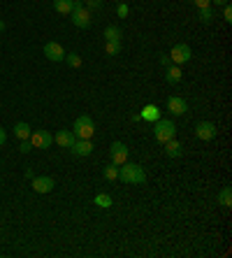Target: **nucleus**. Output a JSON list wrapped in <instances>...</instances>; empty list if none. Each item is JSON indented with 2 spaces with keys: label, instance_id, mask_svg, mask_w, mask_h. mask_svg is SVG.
Segmentation results:
<instances>
[{
  "label": "nucleus",
  "instance_id": "obj_20",
  "mask_svg": "<svg viewBox=\"0 0 232 258\" xmlns=\"http://www.w3.org/2000/svg\"><path fill=\"white\" fill-rule=\"evenodd\" d=\"M218 203L225 207V209H230L232 207V188L230 186H225L221 193H218Z\"/></svg>",
  "mask_w": 232,
  "mask_h": 258
},
{
  "label": "nucleus",
  "instance_id": "obj_15",
  "mask_svg": "<svg viewBox=\"0 0 232 258\" xmlns=\"http://www.w3.org/2000/svg\"><path fill=\"white\" fill-rule=\"evenodd\" d=\"M162 147H165V154H167L170 158H179V156L184 154V147H181V142H177L174 137H172V140H167Z\"/></svg>",
  "mask_w": 232,
  "mask_h": 258
},
{
  "label": "nucleus",
  "instance_id": "obj_7",
  "mask_svg": "<svg viewBox=\"0 0 232 258\" xmlns=\"http://www.w3.org/2000/svg\"><path fill=\"white\" fill-rule=\"evenodd\" d=\"M30 142H33V147L35 149H49L51 144H54V137H51V133L49 130H35V133H30V137H28Z\"/></svg>",
  "mask_w": 232,
  "mask_h": 258
},
{
  "label": "nucleus",
  "instance_id": "obj_12",
  "mask_svg": "<svg viewBox=\"0 0 232 258\" xmlns=\"http://www.w3.org/2000/svg\"><path fill=\"white\" fill-rule=\"evenodd\" d=\"M54 142L58 147H63V149H72V144L77 142V135L72 133V130H58L54 135Z\"/></svg>",
  "mask_w": 232,
  "mask_h": 258
},
{
  "label": "nucleus",
  "instance_id": "obj_13",
  "mask_svg": "<svg viewBox=\"0 0 232 258\" xmlns=\"http://www.w3.org/2000/svg\"><path fill=\"white\" fill-rule=\"evenodd\" d=\"M74 156H91L93 154V142L91 140H77V142L72 144V149H70Z\"/></svg>",
  "mask_w": 232,
  "mask_h": 258
},
{
  "label": "nucleus",
  "instance_id": "obj_29",
  "mask_svg": "<svg viewBox=\"0 0 232 258\" xmlns=\"http://www.w3.org/2000/svg\"><path fill=\"white\" fill-rule=\"evenodd\" d=\"M223 19L228 21V24H232V7H230V2H228V5H223Z\"/></svg>",
  "mask_w": 232,
  "mask_h": 258
},
{
  "label": "nucleus",
  "instance_id": "obj_17",
  "mask_svg": "<svg viewBox=\"0 0 232 258\" xmlns=\"http://www.w3.org/2000/svg\"><path fill=\"white\" fill-rule=\"evenodd\" d=\"M54 9L58 12V14L70 17V12L74 9V0H54Z\"/></svg>",
  "mask_w": 232,
  "mask_h": 258
},
{
  "label": "nucleus",
  "instance_id": "obj_1",
  "mask_svg": "<svg viewBox=\"0 0 232 258\" xmlns=\"http://www.w3.org/2000/svg\"><path fill=\"white\" fill-rule=\"evenodd\" d=\"M118 179L125 181V184H130V186H139V184L146 181V172H144L142 165L125 160L123 165H118Z\"/></svg>",
  "mask_w": 232,
  "mask_h": 258
},
{
  "label": "nucleus",
  "instance_id": "obj_34",
  "mask_svg": "<svg viewBox=\"0 0 232 258\" xmlns=\"http://www.w3.org/2000/svg\"><path fill=\"white\" fill-rule=\"evenodd\" d=\"M2 30H5V21L0 19V33H2Z\"/></svg>",
  "mask_w": 232,
  "mask_h": 258
},
{
  "label": "nucleus",
  "instance_id": "obj_27",
  "mask_svg": "<svg viewBox=\"0 0 232 258\" xmlns=\"http://www.w3.org/2000/svg\"><path fill=\"white\" fill-rule=\"evenodd\" d=\"M84 7H86V9H100V7H102V0H86V2H84Z\"/></svg>",
  "mask_w": 232,
  "mask_h": 258
},
{
  "label": "nucleus",
  "instance_id": "obj_3",
  "mask_svg": "<svg viewBox=\"0 0 232 258\" xmlns=\"http://www.w3.org/2000/svg\"><path fill=\"white\" fill-rule=\"evenodd\" d=\"M70 21L77 28H89L93 24V14H91V9L84 7L81 0H74V9L70 12Z\"/></svg>",
  "mask_w": 232,
  "mask_h": 258
},
{
  "label": "nucleus",
  "instance_id": "obj_11",
  "mask_svg": "<svg viewBox=\"0 0 232 258\" xmlns=\"http://www.w3.org/2000/svg\"><path fill=\"white\" fill-rule=\"evenodd\" d=\"M54 179L51 177H33V191H35V193H51V191H54Z\"/></svg>",
  "mask_w": 232,
  "mask_h": 258
},
{
  "label": "nucleus",
  "instance_id": "obj_31",
  "mask_svg": "<svg viewBox=\"0 0 232 258\" xmlns=\"http://www.w3.org/2000/svg\"><path fill=\"white\" fill-rule=\"evenodd\" d=\"M195 5H197V9H200V7H209V5H211V0H195Z\"/></svg>",
  "mask_w": 232,
  "mask_h": 258
},
{
  "label": "nucleus",
  "instance_id": "obj_19",
  "mask_svg": "<svg viewBox=\"0 0 232 258\" xmlns=\"http://www.w3.org/2000/svg\"><path fill=\"white\" fill-rule=\"evenodd\" d=\"M105 53L107 56H118L121 53V40H105Z\"/></svg>",
  "mask_w": 232,
  "mask_h": 258
},
{
  "label": "nucleus",
  "instance_id": "obj_24",
  "mask_svg": "<svg viewBox=\"0 0 232 258\" xmlns=\"http://www.w3.org/2000/svg\"><path fill=\"white\" fill-rule=\"evenodd\" d=\"M93 203L98 207H102V209H109L112 207V196H107V193H98V196L93 198Z\"/></svg>",
  "mask_w": 232,
  "mask_h": 258
},
{
  "label": "nucleus",
  "instance_id": "obj_4",
  "mask_svg": "<svg viewBox=\"0 0 232 258\" xmlns=\"http://www.w3.org/2000/svg\"><path fill=\"white\" fill-rule=\"evenodd\" d=\"M72 133L77 135V140H91L93 133H95V124H93V119L89 114L84 116H77V121L72 126Z\"/></svg>",
  "mask_w": 232,
  "mask_h": 258
},
{
  "label": "nucleus",
  "instance_id": "obj_16",
  "mask_svg": "<svg viewBox=\"0 0 232 258\" xmlns=\"http://www.w3.org/2000/svg\"><path fill=\"white\" fill-rule=\"evenodd\" d=\"M181 77H184V72H181V65H167V72H165V79H167V84H179L181 81Z\"/></svg>",
  "mask_w": 232,
  "mask_h": 258
},
{
  "label": "nucleus",
  "instance_id": "obj_18",
  "mask_svg": "<svg viewBox=\"0 0 232 258\" xmlns=\"http://www.w3.org/2000/svg\"><path fill=\"white\" fill-rule=\"evenodd\" d=\"M30 133H33V128H30L28 124H23V121H19V124L14 126V135H17L19 140H28Z\"/></svg>",
  "mask_w": 232,
  "mask_h": 258
},
{
  "label": "nucleus",
  "instance_id": "obj_10",
  "mask_svg": "<svg viewBox=\"0 0 232 258\" xmlns=\"http://www.w3.org/2000/svg\"><path fill=\"white\" fill-rule=\"evenodd\" d=\"M45 56L51 63H61L65 58V49H63L58 42H46L45 45Z\"/></svg>",
  "mask_w": 232,
  "mask_h": 258
},
{
  "label": "nucleus",
  "instance_id": "obj_30",
  "mask_svg": "<svg viewBox=\"0 0 232 258\" xmlns=\"http://www.w3.org/2000/svg\"><path fill=\"white\" fill-rule=\"evenodd\" d=\"M161 65H162V68H167V65H172L170 56H165V53H162V56H161Z\"/></svg>",
  "mask_w": 232,
  "mask_h": 258
},
{
  "label": "nucleus",
  "instance_id": "obj_6",
  "mask_svg": "<svg viewBox=\"0 0 232 258\" xmlns=\"http://www.w3.org/2000/svg\"><path fill=\"white\" fill-rule=\"evenodd\" d=\"M195 135H197V140H202V142H211L216 135H218V128L211 121H200L195 126Z\"/></svg>",
  "mask_w": 232,
  "mask_h": 258
},
{
  "label": "nucleus",
  "instance_id": "obj_33",
  "mask_svg": "<svg viewBox=\"0 0 232 258\" xmlns=\"http://www.w3.org/2000/svg\"><path fill=\"white\" fill-rule=\"evenodd\" d=\"M228 2H230V0H211V5H221V7H223V5H228Z\"/></svg>",
  "mask_w": 232,
  "mask_h": 258
},
{
  "label": "nucleus",
  "instance_id": "obj_22",
  "mask_svg": "<svg viewBox=\"0 0 232 258\" xmlns=\"http://www.w3.org/2000/svg\"><path fill=\"white\" fill-rule=\"evenodd\" d=\"M197 12H200V21H202V24H211V21H214V7H211V5H209V7H200Z\"/></svg>",
  "mask_w": 232,
  "mask_h": 258
},
{
  "label": "nucleus",
  "instance_id": "obj_9",
  "mask_svg": "<svg viewBox=\"0 0 232 258\" xmlns=\"http://www.w3.org/2000/svg\"><path fill=\"white\" fill-rule=\"evenodd\" d=\"M167 112L172 116H184L188 112V103L181 96H170L167 98Z\"/></svg>",
  "mask_w": 232,
  "mask_h": 258
},
{
  "label": "nucleus",
  "instance_id": "obj_2",
  "mask_svg": "<svg viewBox=\"0 0 232 258\" xmlns=\"http://www.w3.org/2000/svg\"><path fill=\"white\" fill-rule=\"evenodd\" d=\"M177 135V126H174V121L172 119H158L156 124H153V137L158 140L161 144H165L167 140H172Z\"/></svg>",
  "mask_w": 232,
  "mask_h": 258
},
{
  "label": "nucleus",
  "instance_id": "obj_23",
  "mask_svg": "<svg viewBox=\"0 0 232 258\" xmlns=\"http://www.w3.org/2000/svg\"><path fill=\"white\" fill-rule=\"evenodd\" d=\"M102 177L107 179V181H114V179H118V165H114V163H109L107 168L102 170Z\"/></svg>",
  "mask_w": 232,
  "mask_h": 258
},
{
  "label": "nucleus",
  "instance_id": "obj_26",
  "mask_svg": "<svg viewBox=\"0 0 232 258\" xmlns=\"http://www.w3.org/2000/svg\"><path fill=\"white\" fill-rule=\"evenodd\" d=\"M128 14H130V7H128L125 2H121V5L116 7V17H118V19H125Z\"/></svg>",
  "mask_w": 232,
  "mask_h": 258
},
{
  "label": "nucleus",
  "instance_id": "obj_32",
  "mask_svg": "<svg viewBox=\"0 0 232 258\" xmlns=\"http://www.w3.org/2000/svg\"><path fill=\"white\" fill-rule=\"evenodd\" d=\"M7 142V133H5V128H0V147Z\"/></svg>",
  "mask_w": 232,
  "mask_h": 258
},
{
  "label": "nucleus",
  "instance_id": "obj_14",
  "mask_svg": "<svg viewBox=\"0 0 232 258\" xmlns=\"http://www.w3.org/2000/svg\"><path fill=\"white\" fill-rule=\"evenodd\" d=\"M144 119V121H149V124H156V121H158V119H161V107L158 105H146L142 109V114H139Z\"/></svg>",
  "mask_w": 232,
  "mask_h": 258
},
{
  "label": "nucleus",
  "instance_id": "obj_5",
  "mask_svg": "<svg viewBox=\"0 0 232 258\" xmlns=\"http://www.w3.org/2000/svg\"><path fill=\"white\" fill-rule=\"evenodd\" d=\"M167 56H170V61L174 63V65H184V63H188L193 58V52H190V47H188L186 42H179V45L172 47V52L167 53Z\"/></svg>",
  "mask_w": 232,
  "mask_h": 258
},
{
  "label": "nucleus",
  "instance_id": "obj_8",
  "mask_svg": "<svg viewBox=\"0 0 232 258\" xmlns=\"http://www.w3.org/2000/svg\"><path fill=\"white\" fill-rule=\"evenodd\" d=\"M109 158L114 165H123L125 160H128V147L123 142H112L109 147Z\"/></svg>",
  "mask_w": 232,
  "mask_h": 258
},
{
  "label": "nucleus",
  "instance_id": "obj_28",
  "mask_svg": "<svg viewBox=\"0 0 232 258\" xmlns=\"http://www.w3.org/2000/svg\"><path fill=\"white\" fill-rule=\"evenodd\" d=\"M30 149H33V142H30V140H21V147H19V152H21V154H28Z\"/></svg>",
  "mask_w": 232,
  "mask_h": 258
},
{
  "label": "nucleus",
  "instance_id": "obj_21",
  "mask_svg": "<svg viewBox=\"0 0 232 258\" xmlns=\"http://www.w3.org/2000/svg\"><path fill=\"white\" fill-rule=\"evenodd\" d=\"M121 37H123L121 26H107L105 28V40H121Z\"/></svg>",
  "mask_w": 232,
  "mask_h": 258
},
{
  "label": "nucleus",
  "instance_id": "obj_25",
  "mask_svg": "<svg viewBox=\"0 0 232 258\" xmlns=\"http://www.w3.org/2000/svg\"><path fill=\"white\" fill-rule=\"evenodd\" d=\"M63 61L68 63L70 68H81V56L77 52H70V53H65V58Z\"/></svg>",
  "mask_w": 232,
  "mask_h": 258
}]
</instances>
